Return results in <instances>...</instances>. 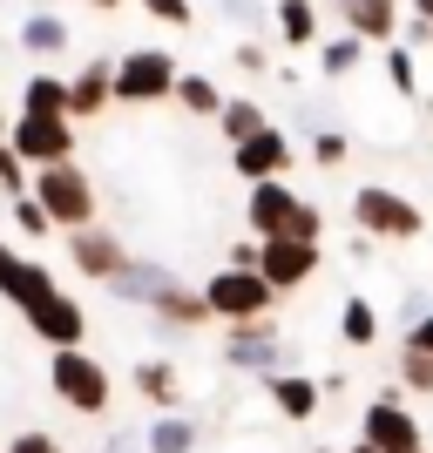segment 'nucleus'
I'll use <instances>...</instances> for the list:
<instances>
[{"label": "nucleus", "mask_w": 433, "mask_h": 453, "mask_svg": "<svg viewBox=\"0 0 433 453\" xmlns=\"http://www.w3.org/2000/svg\"><path fill=\"white\" fill-rule=\"evenodd\" d=\"M420 109H427V122H433V95H420Z\"/></svg>", "instance_id": "45"}, {"label": "nucleus", "mask_w": 433, "mask_h": 453, "mask_svg": "<svg viewBox=\"0 0 433 453\" xmlns=\"http://www.w3.org/2000/svg\"><path fill=\"white\" fill-rule=\"evenodd\" d=\"M352 224H359V237H373V244H414L420 230H427V210H420L406 189L359 183L352 189Z\"/></svg>", "instance_id": "4"}, {"label": "nucleus", "mask_w": 433, "mask_h": 453, "mask_svg": "<svg viewBox=\"0 0 433 453\" xmlns=\"http://www.w3.org/2000/svg\"><path fill=\"white\" fill-rule=\"evenodd\" d=\"M359 440H373L379 453H414V447H427V434H420V413L406 406V393H379L366 413H359Z\"/></svg>", "instance_id": "9"}, {"label": "nucleus", "mask_w": 433, "mask_h": 453, "mask_svg": "<svg viewBox=\"0 0 433 453\" xmlns=\"http://www.w3.org/2000/svg\"><path fill=\"white\" fill-rule=\"evenodd\" d=\"M129 386H135V399H143V406H156V413H183V372H176V359H163V352L135 359Z\"/></svg>", "instance_id": "18"}, {"label": "nucleus", "mask_w": 433, "mask_h": 453, "mask_svg": "<svg viewBox=\"0 0 433 453\" xmlns=\"http://www.w3.org/2000/svg\"><path fill=\"white\" fill-rule=\"evenodd\" d=\"M204 447V419L197 413H156L143 426V453H197Z\"/></svg>", "instance_id": "21"}, {"label": "nucleus", "mask_w": 433, "mask_h": 453, "mask_svg": "<svg viewBox=\"0 0 433 453\" xmlns=\"http://www.w3.org/2000/svg\"><path fill=\"white\" fill-rule=\"evenodd\" d=\"M379 61H386V88L406 95V102H420V55H414V48H406V41H386Z\"/></svg>", "instance_id": "27"}, {"label": "nucleus", "mask_w": 433, "mask_h": 453, "mask_svg": "<svg viewBox=\"0 0 433 453\" xmlns=\"http://www.w3.org/2000/svg\"><path fill=\"white\" fill-rule=\"evenodd\" d=\"M170 102L183 115H204V122H217V109H224V88H217V75H197V68H183L170 88Z\"/></svg>", "instance_id": "25"}, {"label": "nucleus", "mask_w": 433, "mask_h": 453, "mask_svg": "<svg viewBox=\"0 0 433 453\" xmlns=\"http://www.w3.org/2000/svg\"><path fill=\"white\" fill-rule=\"evenodd\" d=\"M345 453H379V447H373V440H352V447H345Z\"/></svg>", "instance_id": "43"}, {"label": "nucleus", "mask_w": 433, "mask_h": 453, "mask_svg": "<svg viewBox=\"0 0 433 453\" xmlns=\"http://www.w3.org/2000/svg\"><path fill=\"white\" fill-rule=\"evenodd\" d=\"M48 386H55V399L68 406V413L81 419H102L115 406V379L109 365L95 359V352H81V345H68V352H48Z\"/></svg>", "instance_id": "3"}, {"label": "nucleus", "mask_w": 433, "mask_h": 453, "mask_svg": "<svg viewBox=\"0 0 433 453\" xmlns=\"http://www.w3.org/2000/svg\"><path fill=\"white\" fill-rule=\"evenodd\" d=\"M332 14H339L345 35H359L366 48H386V41H399V27H406V7L399 0H325Z\"/></svg>", "instance_id": "14"}, {"label": "nucleus", "mask_w": 433, "mask_h": 453, "mask_svg": "<svg viewBox=\"0 0 433 453\" xmlns=\"http://www.w3.org/2000/svg\"><path fill=\"white\" fill-rule=\"evenodd\" d=\"M14 115H68V75L35 68V75L20 81V109Z\"/></svg>", "instance_id": "23"}, {"label": "nucleus", "mask_w": 433, "mask_h": 453, "mask_svg": "<svg viewBox=\"0 0 433 453\" xmlns=\"http://www.w3.org/2000/svg\"><path fill=\"white\" fill-rule=\"evenodd\" d=\"M95 453H143V434H135V426H115V434L102 440Z\"/></svg>", "instance_id": "38"}, {"label": "nucleus", "mask_w": 433, "mask_h": 453, "mask_svg": "<svg viewBox=\"0 0 433 453\" xmlns=\"http://www.w3.org/2000/svg\"><path fill=\"white\" fill-rule=\"evenodd\" d=\"M271 35H278V48H319L325 7L319 0H271Z\"/></svg>", "instance_id": "19"}, {"label": "nucleus", "mask_w": 433, "mask_h": 453, "mask_svg": "<svg viewBox=\"0 0 433 453\" xmlns=\"http://www.w3.org/2000/svg\"><path fill=\"white\" fill-rule=\"evenodd\" d=\"M7 129H14V109H7V102H0V142H7Z\"/></svg>", "instance_id": "42"}, {"label": "nucleus", "mask_w": 433, "mask_h": 453, "mask_svg": "<svg viewBox=\"0 0 433 453\" xmlns=\"http://www.w3.org/2000/svg\"><path fill=\"white\" fill-rule=\"evenodd\" d=\"M264 399H271V413H278V419H291V426H305V419H319V406H325L319 379H312V372H291V365L264 379Z\"/></svg>", "instance_id": "17"}, {"label": "nucleus", "mask_w": 433, "mask_h": 453, "mask_svg": "<svg viewBox=\"0 0 433 453\" xmlns=\"http://www.w3.org/2000/svg\"><path fill=\"white\" fill-rule=\"evenodd\" d=\"M406 345H414V352H433V304L420 311L414 325H406Z\"/></svg>", "instance_id": "39"}, {"label": "nucleus", "mask_w": 433, "mask_h": 453, "mask_svg": "<svg viewBox=\"0 0 433 453\" xmlns=\"http://www.w3.org/2000/svg\"><path fill=\"white\" fill-rule=\"evenodd\" d=\"M150 319L163 325V339H189V332H204V325H210L204 284H183V278H170V284H163V291L150 298Z\"/></svg>", "instance_id": "15"}, {"label": "nucleus", "mask_w": 433, "mask_h": 453, "mask_svg": "<svg viewBox=\"0 0 433 453\" xmlns=\"http://www.w3.org/2000/svg\"><path fill=\"white\" fill-rule=\"evenodd\" d=\"M339 339L352 345V352H373L379 345V304L373 298H345L339 304Z\"/></svg>", "instance_id": "26"}, {"label": "nucleus", "mask_w": 433, "mask_h": 453, "mask_svg": "<svg viewBox=\"0 0 433 453\" xmlns=\"http://www.w3.org/2000/svg\"><path fill=\"white\" fill-rule=\"evenodd\" d=\"M0 453H68V447H61L55 434H41V426H27V434H14V440H7Z\"/></svg>", "instance_id": "35"}, {"label": "nucleus", "mask_w": 433, "mask_h": 453, "mask_svg": "<svg viewBox=\"0 0 433 453\" xmlns=\"http://www.w3.org/2000/svg\"><path fill=\"white\" fill-rule=\"evenodd\" d=\"M217 14H230L237 27H258V20H271V7H258V0H217Z\"/></svg>", "instance_id": "36"}, {"label": "nucleus", "mask_w": 433, "mask_h": 453, "mask_svg": "<svg viewBox=\"0 0 433 453\" xmlns=\"http://www.w3.org/2000/svg\"><path fill=\"white\" fill-rule=\"evenodd\" d=\"M217 359L230 372H251V379H271L291 365L284 352V332H278V311H264V319H244V325H224V345H217Z\"/></svg>", "instance_id": "6"}, {"label": "nucleus", "mask_w": 433, "mask_h": 453, "mask_svg": "<svg viewBox=\"0 0 433 453\" xmlns=\"http://www.w3.org/2000/svg\"><path fill=\"white\" fill-rule=\"evenodd\" d=\"M204 304L217 325H244V319H264V311H278V291L264 284V271H230L217 265L204 284Z\"/></svg>", "instance_id": "7"}, {"label": "nucleus", "mask_w": 433, "mask_h": 453, "mask_svg": "<svg viewBox=\"0 0 433 453\" xmlns=\"http://www.w3.org/2000/svg\"><path fill=\"white\" fill-rule=\"evenodd\" d=\"M319 265H325V244H264L258 250V271H264V284H271L278 298L305 291V284L319 278Z\"/></svg>", "instance_id": "13"}, {"label": "nucleus", "mask_w": 433, "mask_h": 453, "mask_svg": "<svg viewBox=\"0 0 433 453\" xmlns=\"http://www.w3.org/2000/svg\"><path fill=\"white\" fill-rule=\"evenodd\" d=\"M89 7H102V14H115V7H122V0H89Z\"/></svg>", "instance_id": "44"}, {"label": "nucleus", "mask_w": 433, "mask_h": 453, "mask_svg": "<svg viewBox=\"0 0 433 453\" xmlns=\"http://www.w3.org/2000/svg\"><path fill=\"white\" fill-rule=\"evenodd\" d=\"M135 7H143L156 27H189V20H197V7H189V0H135Z\"/></svg>", "instance_id": "34"}, {"label": "nucleus", "mask_w": 433, "mask_h": 453, "mask_svg": "<svg viewBox=\"0 0 433 453\" xmlns=\"http://www.w3.org/2000/svg\"><path fill=\"white\" fill-rule=\"evenodd\" d=\"M291 163H298V150H291V135H284L278 122L230 150V170L244 176V183H278V176H291Z\"/></svg>", "instance_id": "12"}, {"label": "nucleus", "mask_w": 433, "mask_h": 453, "mask_svg": "<svg viewBox=\"0 0 433 453\" xmlns=\"http://www.w3.org/2000/svg\"><path fill=\"white\" fill-rule=\"evenodd\" d=\"M258 250H264L258 237H244V244H230V250H224V265H230V271H258Z\"/></svg>", "instance_id": "37"}, {"label": "nucleus", "mask_w": 433, "mask_h": 453, "mask_svg": "<svg viewBox=\"0 0 433 453\" xmlns=\"http://www.w3.org/2000/svg\"><path fill=\"white\" fill-rule=\"evenodd\" d=\"M319 453H332V447H319Z\"/></svg>", "instance_id": "46"}, {"label": "nucleus", "mask_w": 433, "mask_h": 453, "mask_svg": "<svg viewBox=\"0 0 433 453\" xmlns=\"http://www.w3.org/2000/svg\"><path fill=\"white\" fill-rule=\"evenodd\" d=\"M20 48H27L35 61L68 55V20H61V14H48V7H35V14L20 20Z\"/></svg>", "instance_id": "24"}, {"label": "nucleus", "mask_w": 433, "mask_h": 453, "mask_svg": "<svg viewBox=\"0 0 433 453\" xmlns=\"http://www.w3.org/2000/svg\"><path fill=\"white\" fill-rule=\"evenodd\" d=\"M7 150H14L27 170H48V163H75V122H68V115H14V129H7Z\"/></svg>", "instance_id": "8"}, {"label": "nucleus", "mask_w": 433, "mask_h": 453, "mask_svg": "<svg viewBox=\"0 0 433 453\" xmlns=\"http://www.w3.org/2000/svg\"><path fill=\"white\" fill-rule=\"evenodd\" d=\"M312 55H319V68H325L332 81H345V75L359 68V61H366V41H359V35H345V27H339V35H325L319 48H312Z\"/></svg>", "instance_id": "28"}, {"label": "nucleus", "mask_w": 433, "mask_h": 453, "mask_svg": "<svg viewBox=\"0 0 433 453\" xmlns=\"http://www.w3.org/2000/svg\"><path fill=\"white\" fill-rule=\"evenodd\" d=\"M61 291V278L48 265H41V257H27V250H14L7 244V237H0V298L14 304L20 319H27V311H35L41 298H55Z\"/></svg>", "instance_id": "10"}, {"label": "nucleus", "mask_w": 433, "mask_h": 453, "mask_svg": "<svg viewBox=\"0 0 433 453\" xmlns=\"http://www.w3.org/2000/svg\"><path fill=\"white\" fill-rule=\"evenodd\" d=\"M7 217H14L20 237H55V224H48V210H41L35 196H7Z\"/></svg>", "instance_id": "32"}, {"label": "nucleus", "mask_w": 433, "mask_h": 453, "mask_svg": "<svg viewBox=\"0 0 433 453\" xmlns=\"http://www.w3.org/2000/svg\"><path fill=\"white\" fill-rule=\"evenodd\" d=\"M393 372H399V393H406V399H433V352H414V345H399Z\"/></svg>", "instance_id": "29"}, {"label": "nucleus", "mask_w": 433, "mask_h": 453, "mask_svg": "<svg viewBox=\"0 0 433 453\" xmlns=\"http://www.w3.org/2000/svg\"><path fill=\"white\" fill-rule=\"evenodd\" d=\"M414 453H427V447H414Z\"/></svg>", "instance_id": "47"}, {"label": "nucleus", "mask_w": 433, "mask_h": 453, "mask_svg": "<svg viewBox=\"0 0 433 453\" xmlns=\"http://www.w3.org/2000/svg\"><path fill=\"white\" fill-rule=\"evenodd\" d=\"M244 224H251L258 244H325V210L305 203L298 189H291V176L244 189Z\"/></svg>", "instance_id": "1"}, {"label": "nucleus", "mask_w": 433, "mask_h": 453, "mask_svg": "<svg viewBox=\"0 0 433 453\" xmlns=\"http://www.w3.org/2000/svg\"><path fill=\"white\" fill-rule=\"evenodd\" d=\"M176 75H183V61L170 48H122L115 55V102L122 109H156V102H170Z\"/></svg>", "instance_id": "5"}, {"label": "nucleus", "mask_w": 433, "mask_h": 453, "mask_svg": "<svg viewBox=\"0 0 433 453\" xmlns=\"http://www.w3.org/2000/svg\"><path fill=\"white\" fill-rule=\"evenodd\" d=\"M271 129V109H264L258 95H224V109H217V135H224L230 150L237 142H251V135Z\"/></svg>", "instance_id": "22"}, {"label": "nucleus", "mask_w": 433, "mask_h": 453, "mask_svg": "<svg viewBox=\"0 0 433 453\" xmlns=\"http://www.w3.org/2000/svg\"><path fill=\"white\" fill-rule=\"evenodd\" d=\"M230 68H237V75H271V41H264V35H244L237 48H230Z\"/></svg>", "instance_id": "31"}, {"label": "nucleus", "mask_w": 433, "mask_h": 453, "mask_svg": "<svg viewBox=\"0 0 433 453\" xmlns=\"http://www.w3.org/2000/svg\"><path fill=\"white\" fill-rule=\"evenodd\" d=\"M115 102V55H89L68 75V122H95V115H109Z\"/></svg>", "instance_id": "16"}, {"label": "nucleus", "mask_w": 433, "mask_h": 453, "mask_svg": "<svg viewBox=\"0 0 433 453\" xmlns=\"http://www.w3.org/2000/svg\"><path fill=\"white\" fill-rule=\"evenodd\" d=\"M399 41H406V48H414V55H420V48H433V27H427V20H414V14H406V27H399Z\"/></svg>", "instance_id": "40"}, {"label": "nucleus", "mask_w": 433, "mask_h": 453, "mask_svg": "<svg viewBox=\"0 0 433 453\" xmlns=\"http://www.w3.org/2000/svg\"><path fill=\"white\" fill-rule=\"evenodd\" d=\"M61 250H68V265H75L89 284H109L115 271H122V265L135 257V250L122 244L115 230H102V224H89V230H68V244H61Z\"/></svg>", "instance_id": "11"}, {"label": "nucleus", "mask_w": 433, "mask_h": 453, "mask_svg": "<svg viewBox=\"0 0 433 453\" xmlns=\"http://www.w3.org/2000/svg\"><path fill=\"white\" fill-rule=\"evenodd\" d=\"M41 210H48V224L68 237V230H89L95 210H102V189H95V176L81 170V163H48V170H35V189H27Z\"/></svg>", "instance_id": "2"}, {"label": "nucleus", "mask_w": 433, "mask_h": 453, "mask_svg": "<svg viewBox=\"0 0 433 453\" xmlns=\"http://www.w3.org/2000/svg\"><path fill=\"white\" fill-rule=\"evenodd\" d=\"M170 278H176V271L163 265V257H129V265L115 271V278L102 284V291H109L115 304H150V298H156V291H163Z\"/></svg>", "instance_id": "20"}, {"label": "nucleus", "mask_w": 433, "mask_h": 453, "mask_svg": "<svg viewBox=\"0 0 433 453\" xmlns=\"http://www.w3.org/2000/svg\"><path fill=\"white\" fill-rule=\"evenodd\" d=\"M27 189H35V170H27L7 142H0V196H27Z\"/></svg>", "instance_id": "33"}, {"label": "nucleus", "mask_w": 433, "mask_h": 453, "mask_svg": "<svg viewBox=\"0 0 433 453\" xmlns=\"http://www.w3.org/2000/svg\"><path fill=\"white\" fill-rule=\"evenodd\" d=\"M406 14H414V20H427V27H433V0H406Z\"/></svg>", "instance_id": "41"}, {"label": "nucleus", "mask_w": 433, "mask_h": 453, "mask_svg": "<svg viewBox=\"0 0 433 453\" xmlns=\"http://www.w3.org/2000/svg\"><path fill=\"white\" fill-rule=\"evenodd\" d=\"M312 163H319V170H345V163H352V135L345 129H319L312 135Z\"/></svg>", "instance_id": "30"}]
</instances>
